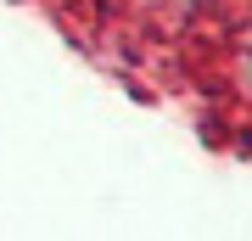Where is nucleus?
<instances>
[{
    "label": "nucleus",
    "mask_w": 252,
    "mask_h": 241,
    "mask_svg": "<svg viewBox=\"0 0 252 241\" xmlns=\"http://www.w3.org/2000/svg\"><path fill=\"white\" fill-rule=\"evenodd\" d=\"M247 79H252V62H247Z\"/></svg>",
    "instance_id": "1"
}]
</instances>
